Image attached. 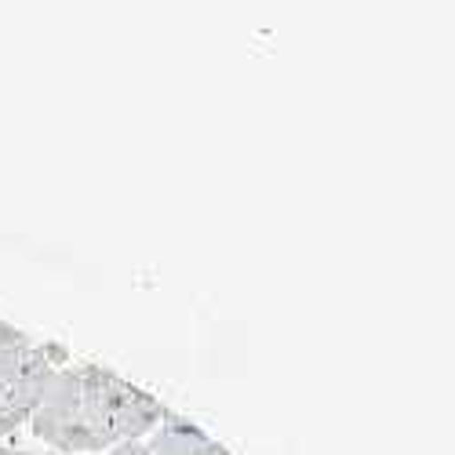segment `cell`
I'll use <instances>...</instances> for the list:
<instances>
[{
  "label": "cell",
  "mask_w": 455,
  "mask_h": 455,
  "mask_svg": "<svg viewBox=\"0 0 455 455\" xmlns=\"http://www.w3.org/2000/svg\"><path fill=\"white\" fill-rule=\"evenodd\" d=\"M33 357H36V347H29V343L0 350V401H4L8 390L26 375V368L33 364Z\"/></svg>",
  "instance_id": "6da1fadb"
},
{
  "label": "cell",
  "mask_w": 455,
  "mask_h": 455,
  "mask_svg": "<svg viewBox=\"0 0 455 455\" xmlns=\"http://www.w3.org/2000/svg\"><path fill=\"white\" fill-rule=\"evenodd\" d=\"M22 343H26V335H22L19 328H12V324L0 321V350H8V347H22Z\"/></svg>",
  "instance_id": "7a4b0ae2"
},
{
  "label": "cell",
  "mask_w": 455,
  "mask_h": 455,
  "mask_svg": "<svg viewBox=\"0 0 455 455\" xmlns=\"http://www.w3.org/2000/svg\"><path fill=\"white\" fill-rule=\"evenodd\" d=\"M0 455H59V451H26V448H0Z\"/></svg>",
  "instance_id": "3957f363"
}]
</instances>
